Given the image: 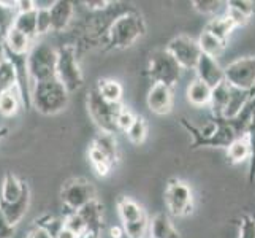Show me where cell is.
Segmentation results:
<instances>
[{
    "instance_id": "cell-15",
    "label": "cell",
    "mask_w": 255,
    "mask_h": 238,
    "mask_svg": "<svg viewBox=\"0 0 255 238\" xmlns=\"http://www.w3.org/2000/svg\"><path fill=\"white\" fill-rule=\"evenodd\" d=\"M78 213L83 218V221L87 227V232L102 234L103 231V205L99 200L94 199L89 204H86L83 208L78 210Z\"/></svg>"
},
{
    "instance_id": "cell-29",
    "label": "cell",
    "mask_w": 255,
    "mask_h": 238,
    "mask_svg": "<svg viewBox=\"0 0 255 238\" xmlns=\"http://www.w3.org/2000/svg\"><path fill=\"white\" fill-rule=\"evenodd\" d=\"M17 87V75L11 60L6 57L0 62V94Z\"/></svg>"
},
{
    "instance_id": "cell-39",
    "label": "cell",
    "mask_w": 255,
    "mask_h": 238,
    "mask_svg": "<svg viewBox=\"0 0 255 238\" xmlns=\"http://www.w3.org/2000/svg\"><path fill=\"white\" fill-rule=\"evenodd\" d=\"M192 5L201 14H214L219 10V6L222 5V2H219V0H195Z\"/></svg>"
},
{
    "instance_id": "cell-14",
    "label": "cell",
    "mask_w": 255,
    "mask_h": 238,
    "mask_svg": "<svg viewBox=\"0 0 255 238\" xmlns=\"http://www.w3.org/2000/svg\"><path fill=\"white\" fill-rule=\"evenodd\" d=\"M29 205H30V189L27 184H25L19 200L13 202V204H3V202H0V208H2L6 221L14 227L22 221V218L29 210Z\"/></svg>"
},
{
    "instance_id": "cell-26",
    "label": "cell",
    "mask_w": 255,
    "mask_h": 238,
    "mask_svg": "<svg viewBox=\"0 0 255 238\" xmlns=\"http://www.w3.org/2000/svg\"><path fill=\"white\" fill-rule=\"evenodd\" d=\"M13 27L29 37L32 41L37 40V11L32 13H17L14 17Z\"/></svg>"
},
{
    "instance_id": "cell-33",
    "label": "cell",
    "mask_w": 255,
    "mask_h": 238,
    "mask_svg": "<svg viewBox=\"0 0 255 238\" xmlns=\"http://www.w3.org/2000/svg\"><path fill=\"white\" fill-rule=\"evenodd\" d=\"M127 137L128 140L133 145H141L144 143V140L147 137V122L143 116H136L133 126H131L127 132Z\"/></svg>"
},
{
    "instance_id": "cell-27",
    "label": "cell",
    "mask_w": 255,
    "mask_h": 238,
    "mask_svg": "<svg viewBox=\"0 0 255 238\" xmlns=\"http://www.w3.org/2000/svg\"><path fill=\"white\" fill-rule=\"evenodd\" d=\"M233 29H235V25L232 24V21L225 16H221V17H213V19L206 24L205 32L211 33L217 40L227 43V40H228V37H230V33L233 32Z\"/></svg>"
},
{
    "instance_id": "cell-45",
    "label": "cell",
    "mask_w": 255,
    "mask_h": 238,
    "mask_svg": "<svg viewBox=\"0 0 255 238\" xmlns=\"http://www.w3.org/2000/svg\"><path fill=\"white\" fill-rule=\"evenodd\" d=\"M16 10L17 13H32L37 11V5H35L33 0H17Z\"/></svg>"
},
{
    "instance_id": "cell-17",
    "label": "cell",
    "mask_w": 255,
    "mask_h": 238,
    "mask_svg": "<svg viewBox=\"0 0 255 238\" xmlns=\"http://www.w3.org/2000/svg\"><path fill=\"white\" fill-rule=\"evenodd\" d=\"M149 234L152 238H181L179 231L166 213H157L149 221Z\"/></svg>"
},
{
    "instance_id": "cell-50",
    "label": "cell",
    "mask_w": 255,
    "mask_h": 238,
    "mask_svg": "<svg viewBox=\"0 0 255 238\" xmlns=\"http://www.w3.org/2000/svg\"><path fill=\"white\" fill-rule=\"evenodd\" d=\"M81 238H102L100 234H95V232H86Z\"/></svg>"
},
{
    "instance_id": "cell-12",
    "label": "cell",
    "mask_w": 255,
    "mask_h": 238,
    "mask_svg": "<svg viewBox=\"0 0 255 238\" xmlns=\"http://www.w3.org/2000/svg\"><path fill=\"white\" fill-rule=\"evenodd\" d=\"M195 72H197V79L208 84L211 89L224 81V68L219 65V62L214 57H209L206 54H200Z\"/></svg>"
},
{
    "instance_id": "cell-19",
    "label": "cell",
    "mask_w": 255,
    "mask_h": 238,
    "mask_svg": "<svg viewBox=\"0 0 255 238\" xmlns=\"http://www.w3.org/2000/svg\"><path fill=\"white\" fill-rule=\"evenodd\" d=\"M91 148H94L99 153H102L113 164V167L116 165L119 154H118L116 138H114L113 134H105V132H100V134H97L94 137V140H92Z\"/></svg>"
},
{
    "instance_id": "cell-30",
    "label": "cell",
    "mask_w": 255,
    "mask_h": 238,
    "mask_svg": "<svg viewBox=\"0 0 255 238\" xmlns=\"http://www.w3.org/2000/svg\"><path fill=\"white\" fill-rule=\"evenodd\" d=\"M16 3L17 2H5V0H0V32H2L3 38L6 32L13 27L14 17L17 14Z\"/></svg>"
},
{
    "instance_id": "cell-10",
    "label": "cell",
    "mask_w": 255,
    "mask_h": 238,
    "mask_svg": "<svg viewBox=\"0 0 255 238\" xmlns=\"http://www.w3.org/2000/svg\"><path fill=\"white\" fill-rule=\"evenodd\" d=\"M165 49L170 52L178 65L184 70H195L201 54L198 43L187 35H179V37L173 38Z\"/></svg>"
},
{
    "instance_id": "cell-22",
    "label": "cell",
    "mask_w": 255,
    "mask_h": 238,
    "mask_svg": "<svg viewBox=\"0 0 255 238\" xmlns=\"http://www.w3.org/2000/svg\"><path fill=\"white\" fill-rule=\"evenodd\" d=\"M228 95H230V86L225 81L213 87V91H211V102H209L211 111H213V118L224 116V111L228 103Z\"/></svg>"
},
{
    "instance_id": "cell-24",
    "label": "cell",
    "mask_w": 255,
    "mask_h": 238,
    "mask_svg": "<svg viewBox=\"0 0 255 238\" xmlns=\"http://www.w3.org/2000/svg\"><path fill=\"white\" fill-rule=\"evenodd\" d=\"M21 95H19V91H17V87L14 89H10V91H5L0 94V114L5 118H13L17 114L21 108Z\"/></svg>"
},
{
    "instance_id": "cell-36",
    "label": "cell",
    "mask_w": 255,
    "mask_h": 238,
    "mask_svg": "<svg viewBox=\"0 0 255 238\" xmlns=\"http://www.w3.org/2000/svg\"><path fill=\"white\" fill-rule=\"evenodd\" d=\"M122 227H124V234L128 238H144L146 234L149 232V219L147 216H144L139 221L122 224Z\"/></svg>"
},
{
    "instance_id": "cell-37",
    "label": "cell",
    "mask_w": 255,
    "mask_h": 238,
    "mask_svg": "<svg viewBox=\"0 0 255 238\" xmlns=\"http://www.w3.org/2000/svg\"><path fill=\"white\" fill-rule=\"evenodd\" d=\"M52 32L51 14L48 8H37V37Z\"/></svg>"
},
{
    "instance_id": "cell-6",
    "label": "cell",
    "mask_w": 255,
    "mask_h": 238,
    "mask_svg": "<svg viewBox=\"0 0 255 238\" xmlns=\"http://www.w3.org/2000/svg\"><path fill=\"white\" fill-rule=\"evenodd\" d=\"M87 111H89V116L92 121L97 124V127L100 129V132L105 134H113L116 132V118L119 111L122 110V103H110L107 100H103L100 94L94 89L87 94Z\"/></svg>"
},
{
    "instance_id": "cell-52",
    "label": "cell",
    "mask_w": 255,
    "mask_h": 238,
    "mask_svg": "<svg viewBox=\"0 0 255 238\" xmlns=\"http://www.w3.org/2000/svg\"><path fill=\"white\" fill-rule=\"evenodd\" d=\"M5 59V48H3V45H0V62Z\"/></svg>"
},
{
    "instance_id": "cell-44",
    "label": "cell",
    "mask_w": 255,
    "mask_h": 238,
    "mask_svg": "<svg viewBox=\"0 0 255 238\" xmlns=\"http://www.w3.org/2000/svg\"><path fill=\"white\" fill-rule=\"evenodd\" d=\"M83 5H86L89 11H103L111 5V2L108 0H87V2H83Z\"/></svg>"
},
{
    "instance_id": "cell-41",
    "label": "cell",
    "mask_w": 255,
    "mask_h": 238,
    "mask_svg": "<svg viewBox=\"0 0 255 238\" xmlns=\"http://www.w3.org/2000/svg\"><path fill=\"white\" fill-rule=\"evenodd\" d=\"M225 5L235 8L236 11H240L249 17H252L254 14V3L249 2V0H230V2H225Z\"/></svg>"
},
{
    "instance_id": "cell-11",
    "label": "cell",
    "mask_w": 255,
    "mask_h": 238,
    "mask_svg": "<svg viewBox=\"0 0 255 238\" xmlns=\"http://www.w3.org/2000/svg\"><path fill=\"white\" fill-rule=\"evenodd\" d=\"M147 107L155 114H168L173 110V87L165 84H152L147 92Z\"/></svg>"
},
{
    "instance_id": "cell-32",
    "label": "cell",
    "mask_w": 255,
    "mask_h": 238,
    "mask_svg": "<svg viewBox=\"0 0 255 238\" xmlns=\"http://www.w3.org/2000/svg\"><path fill=\"white\" fill-rule=\"evenodd\" d=\"M227 156L230 159L232 164H240L249 159V146H248V140L246 135L235 140V142L227 148Z\"/></svg>"
},
{
    "instance_id": "cell-23",
    "label": "cell",
    "mask_w": 255,
    "mask_h": 238,
    "mask_svg": "<svg viewBox=\"0 0 255 238\" xmlns=\"http://www.w3.org/2000/svg\"><path fill=\"white\" fill-rule=\"evenodd\" d=\"M211 87L200 79H193L187 87V100L193 107H208L211 102Z\"/></svg>"
},
{
    "instance_id": "cell-51",
    "label": "cell",
    "mask_w": 255,
    "mask_h": 238,
    "mask_svg": "<svg viewBox=\"0 0 255 238\" xmlns=\"http://www.w3.org/2000/svg\"><path fill=\"white\" fill-rule=\"evenodd\" d=\"M8 132H10V130H8V127H0V140H3L8 135Z\"/></svg>"
},
{
    "instance_id": "cell-21",
    "label": "cell",
    "mask_w": 255,
    "mask_h": 238,
    "mask_svg": "<svg viewBox=\"0 0 255 238\" xmlns=\"http://www.w3.org/2000/svg\"><path fill=\"white\" fill-rule=\"evenodd\" d=\"M118 213L122 224H128V223H135L139 221L141 218L146 216L143 207L136 204L133 199L130 197H119L118 200Z\"/></svg>"
},
{
    "instance_id": "cell-18",
    "label": "cell",
    "mask_w": 255,
    "mask_h": 238,
    "mask_svg": "<svg viewBox=\"0 0 255 238\" xmlns=\"http://www.w3.org/2000/svg\"><path fill=\"white\" fill-rule=\"evenodd\" d=\"M35 41H32L29 37H25L24 33H21L19 30H16L14 27H11L6 32L5 38H3V48L6 51L13 52V54H21L25 56L29 54V51L32 48Z\"/></svg>"
},
{
    "instance_id": "cell-54",
    "label": "cell",
    "mask_w": 255,
    "mask_h": 238,
    "mask_svg": "<svg viewBox=\"0 0 255 238\" xmlns=\"http://www.w3.org/2000/svg\"><path fill=\"white\" fill-rule=\"evenodd\" d=\"M25 238H27V237H25Z\"/></svg>"
},
{
    "instance_id": "cell-35",
    "label": "cell",
    "mask_w": 255,
    "mask_h": 238,
    "mask_svg": "<svg viewBox=\"0 0 255 238\" xmlns=\"http://www.w3.org/2000/svg\"><path fill=\"white\" fill-rule=\"evenodd\" d=\"M35 226L45 229L46 232L51 234L52 238H56L57 234L62 231V227H64V219H59V218H54V216L45 215V216H41L38 219H35Z\"/></svg>"
},
{
    "instance_id": "cell-13",
    "label": "cell",
    "mask_w": 255,
    "mask_h": 238,
    "mask_svg": "<svg viewBox=\"0 0 255 238\" xmlns=\"http://www.w3.org/2000/svg\"><path fill=\"white\" fill-rule=\"evenodd\" d=\"M73 13H75L73 2H68V0H57V2L52 3V6L49 8L52 32L67 30V27L73 19Z\"/></svg>"
},
{
    "instance_id": "cell-8",
    "label": "cell",
    "mask_w": 255,
    "mask_h": 238,
    "mask_svg": "<svg viewBox=\"0 0 255 238\" xmlns=\"http://www.w3.org/2000/svg\"><path fill=\"white\" fill-rule=\"evenodd\" d=\"M165 204L173 216H189L193 211V192L186 181L170 180L165 188Z\"/></svg>"
},
{
    "instance_id": "cell-31",
    "label": "cell",
    "mask_w": 255,
    "mask_h": 238,
    "mask_svg": "<svg viewBox=\"0 0 255 238\" xmlns=\"http://www.w3.org/2000/svg\"><path fill=\"white\" fill-rule=\"evenodd\" d=\"M246 140L249 146V183L252 184L255 180V111L252 113L248 129H246Z\"/></svg>"
},
{
    "instance_id": "cell-43",
    "label": "cell",
    "mask_w": 255,
    "mask_h": 238,
    "mask_svg": "<svg viewBox=\"0 0 255 238\" xmlns=\"http://www.w3.org/2000/svg\"><path fill=\"white\" fill-rule=\"evenodd\" d=\"M16 232V227L6 221L2 208H0V238H11Z\"/></svg>"
},
{
    "instance_id": "cell-34",
    "label": "cell",
    "mask_w": 255,
    "mask_h": 238,
    "mask_svg": "<svg viewBox=\"0 0 255 238\" xmlns=\"http://www.w3.org/2000/svg\"><path fill=\"white\" fill-rule=\"evenodd\" d=\"M64 227L68 229V231H72L78 237H83L87 232V227L78 211H68L64 218Z\"/></svg>"
},
{
    "instance_id": "cell-53",
    "label": "cell",
    "mask_w": 255,
    "mask_h": 238,
    "mask_svg": "<svg viewBox=\"0 0 255 238\" xmlns=\"http://www.w3.org/2000/svg\"><path fill=\"white\" fill-rule=\"evenodd\" d=\"M0 45H3V35H2V32H0Z\"/></svg>"
},
{
    "instance_id": "cell-42",
    "label": "cell",
    "mask_w": 255,
    "mask_h": 238,
    "mask_svg": "<svg viewBox=\"0 0 255 238\" xmlns=\"http://www.w3.org/2000/svg\"><path fill=\"white\" fill-rule=\"evenodd\" d=\"M225 17H228V19L232 21V24L235 25V27H244V25L251 21L249 16H246V14H243L240 11H236L235 8H230V6H227Z\"/></svg>"
},
{
    "instance_id": "cell-2",
    "label": "cell",
    "mask_w": 255,
    "mask_h": 238,
    "mask_svg": "<svg viewBox=\"0 0 255 238\" xmlns=\"http://www.w3.org/2000/svg\"><path fill=\"white\" fill-rule=\"evenodd\" d=\"M146 35V22L139 14L128 11L118 16L107 30L108 45L114 49H126Z\"/></svg>"
},
{
    "instance_id": "cell-3",
    "label": "cell",
    "mask_w": 255,
    "mask_h": 238,
    "mask_svg": "<svg viewBox=\"0 0 255 238\" xmlns=\"http://www.w3.org/2000/svg\"><path fill=\"white\" fill-rule=\"evenodd\" d=\"M56 67H57V49L45 41L33 43L27 54V70L32 84L54 79Z\"/></svg>"
},
{
    "instance_id": "cell-5",
    "label": "cell",
    "mask_w": 255,
    "mask_h": 238,
    "mask_svg": "<svg viewBox=\"0 0 255 238\" xmlns=\"http://www.w3.org/2000/svg\"><path fill=\"white\" fill-rule=\"evenodd\" d=\"M182 68L173 59L166 49H157L149 57V64L146 68V75L154 81V84H165L174 87L179 81Z\"/></svg>"
},
{
    "instance_id": "cell-20",
    "label": "cell",
    "mask_w": 255,
    "mask_h": 238,
    "mask_svg": "<svg viewBox=\"0 0 255 238\" xmlns=\"http://www.w3.org/2000/svg\"><path fill=\"white\" fill-rule=\"evenodd\" d=\"M24 188H25V183H22L14 173L11 172L5 173L0 202H3V204H13V202L19 200L24 192Z\"/></svg>"
},
{
    "instance_id": "cell-47",
    "label": "cell",
    "mask_w": 255,
    "mask_h": 238,
    "mask_svg": "<svg viewBox=\"0 0 255 238\" xmlns=\"http://www.w3.org/2000/svg\"><path fill=\"white\" fill-rule=\"evenodd\" d=\"M27 238H52L51 237V234L49 232H46L45 229H41V227H38V226H35L32 231H30V234L27 235Z\"/></svg>"
},
{
    "instance_id": "cell-49",
    "label": "cell",
    "mask_w": 255,
    "mask_h": 238,
    "mask_svg": "<svg viewBox=\"0 0 255 238\" xmlns=\"http://www.w3.org/2000/svg\"><path fill=\"white\" fill-rule=\"evenodd\" d=\"M56 238H81V237H78V235H75L72 231H68V229L62 227V231H60V232L57 234Z\"/></svg>"
},
{
    "instance_id": "cell-9",
    "label": "cell",
    "mask_w": 255,
    "mask_h": 238,
    "mask_svg": "<svg viewBox=\"0 0 255 238\" xmlns=\"http://www.w3.org/2000/svg\"><path fill=\"white\" fill-rule=\"evenodd\" d=\"M60 199L68 211H78L91 200L97 199V192L91 181L84 178H72L62 186Z\"/></svg>"
},
{
    "instance_id": "cell-40",
    "label": "cell",
    "mask_w": 255,
    "mask_h": 238,
    "mask_svg": "<svg viewBox=\"0 0 255 238\" xmlns=\"http://www.w3.org/2000/svg\"><path fill=\"white\" fill-rule=\"evenodd\" d=\"M238 238H255V218L249 215H244L241 218Z\"/></svg>"
},
{
    "instance_id": "cell-38",
    "label": "cell",
    "mask_w": 255,
    "mask_h": 238,
    "mask_svg": "<svg viewBox=\"0 0 255 238\" xmlns=\"http://www.w3.org/2000/svg\"><path fill=\"white\" fill-rule=\"evenodd\" d=\"M135 119H136V114L130 108L122 107V110L119 111L118 118H116V129L122 130V132H127L131 126H133Z\"/></svg>"
},
{
    "instance_id": "cell-46",
    "label": "cell",
    "mask_w": 255,
    "mask_h": 238,
    "mask_svg": "<svg viewBox=\"0 0 255 238\" xmlns=\"http://www.w3.org/2000/svg\"><path fill=\"white\" fill-rule=\"evenodd\" d=\"M94 172L97 173V176H100V178H105V176H108L113 165L108 164V162H103V164H97V165H92Z\"/></svg>"
},
{
    "instance_id": "cell-28",
    "label": "cell",
    "mask_w": 255,
    "mask_h": 238,
    "mask_svg": "<svg viewBox=\"0 0 255 238\" xmlns=\"http://www.w3.org/2000/svg\"><path fill=\"white\" fill-rule=\"evenodd\" d=\"M198 48L201 51V54H206L209 57H219L224 52L225 46H227V43L221 41V40H217L216 37H213L211 33L205 32L200 35V38H198Z\"/></svg>"
},
{
    "instance_id": "cell-1",
    "label": "cell",
    "mask_w": 255,
    "mask_h": 238,
    "mask_svg": "<svg viewBox=\"0 0 255 238\" xmlns=\"http://www.w3.org/2000/svg\"><path fill=\"white\" fill-rule=\"evenodd\" d=\"M70 94L57 78L43 83H33L30 91L32 107L45 116H52L67 108Z\"/></svg>"
},
{
    "instance_id": "cell-25",
    "label": "cell",
    "mask_w": 255,
    "mask_h": 238,
    "mask_svg": "<svg viewBox=\"0 0 255 238\" xmlns=\"http://www.w3.org/2000/svg\"><path fill=\"white\" fill-rule=\"evenodd\" d=\"M95 89L100 94V97L103 100H107L110 103H121L122 86H121V83L116 81V79H110V78L99 79Z\"/></svg>"
},
{
    "instance_id": "cell-48",
    "label": "cell",
    "mask_w": 255,
    "mask_h": 238,
    "mask_svg": "<svg viewBox=\"0 0 255 238\" xmlns=\"http://www.w3.org/2000/svg\"><path fill=\"white\" fill-rule=\"evenodd\" d=\"M126 234H124V227L122 226H111L110 227V237L111 238H122Z\"/></svg>"
},
{
    "instance_id": "cell-4",
    "label": "cell",
    "mask_w": 255,
    "mask_h": 238,
    "mask_svg": "<svg viewBox=\"0 0 255 238\" xmlns=\"http://www.w3.org/2000/svg\"><path fill=\"white\" fill-rule=\"evenodd\" d=\"M56 78L64 84L68 94L78 91L84 84V75L78 64L76 48L73 45H64L57 48Z\"/></svg>"
},
{
    "instance_id": "cell-16",
    "label": "cell",
    "mask_w": 255,
    "mask_h": 238,
    "mask_svg": "<svg viewBox=\"0 0 255 238\" xmlns=\"http://www.w3.org/2000/svg\"><path fill=\"white\" fill-rule=\"evenodd\" d=\"M255 97V91H241V89H235V87H230V95H228V103L227 108L224 111L225 119H233L246 108L252 99Z\"/></svg>"
},
{
    "instance_id": "cell-7",
    "label": "cell",
    "mask_w": 255,
    "mask_h": 238,
    "mask_svg": "<svg viewBox=\"0 0 255 238\" xmlns=\"http://www.w3.org/2000/svg\"><path fill=\"white\" fill-rule=\"evenodd\" d=\"M224 81L235 89L255 91V56L233 60L224 68Z\"/></svg>"
}]
</instances>
